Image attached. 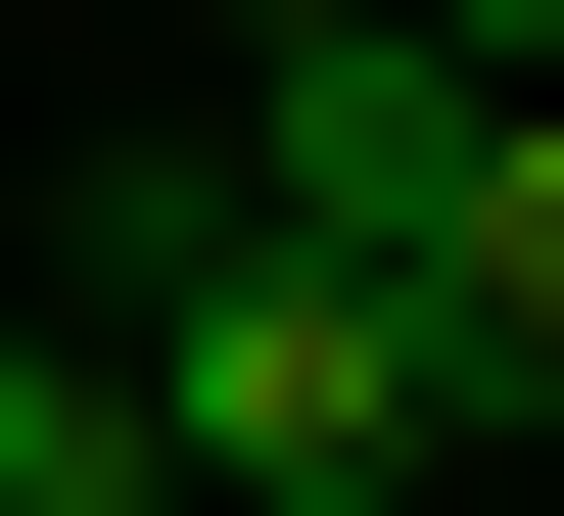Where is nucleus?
Here are the masks:
<instances>
[{"mask_svg":"<svg viewBox=\"0 0 564 516\" xmlns=\"http://www.w3.org/2000/svg\"><path fill=\"white\" fill-rule=\"evenodd\" d=\"M0 516H188V422H141L95 329H0Z\"/></svg>","mask_w":564,"mask_h":516,"instance_id":"nucleus-3","label":"nucleus"},{"mask_svg":"<svg viewBox=\"0 0 564 516\" xmlns=\"http://www.w3.org/2000/svg\"><path fill=\"white\" fill-rule=\"evenodd\" d=\"M423 47H470V95H564V0H423Z\"/></svg>","mask_w":564,"mask_h":516,"instance_id":"nucleus-5","label":"nucleus"},{"mask_svg":"<svg viewBox=\"0 0 564 516\" xmlns=\"http://www.w3.org/2000/svg\"><path fill=\"white\" fill-rule=\"evenodd\" d=\"M47 329L188 422V516H377V470H470V329L282 235V188H236V95H141V141H95V282H47Z\"/></svg>","mask_w":564,"mask_h":516,"instance_id":"nucleus-1","label":"nucleus"},{"mask_svg":"<svg viewBox=\"0 0 564 516\" xmlns=\"http://www.w3.org/2000/svg\"><path fill=\"white\" fill-rule=\"evenodd\" d=\"M470 422H564V95H518V188H470Z\"/></svg>","mask_w":564,"mask_h":516,"instance_id":"nucleus-4","label":"nucleus"},{"mask_svg":"<svg viewBox=\"0 0 564 516\" xmlns=\"http://www.w3.org/2000/svg\"><path fill=\"white\" fill-rule=\"evenodd\" d=\"M236 188H282L329 282H423V329H470V188H518V95L377 0V47H236Z\"/></svg>","mask_w":564,"mask_h":516,"instance_id":"nucleus-2","label":"nucleus"},{"mask_svg":"<svg viewBox=\"0 0 564 516\" xmlns=\"http://www.w3.org/2000/svg\"><path fill=\"white\" fill-rule=\"evenodd\" d=\"M236 47H377V0H236Z\"/></svg>","mask_w":564,"mask_h":516,"instance_id":"nucleus-6","label":"nucleus"}]
</instances>
